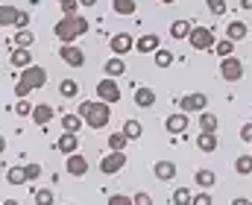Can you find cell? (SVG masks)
I'll use <instances>...</instances> for the list:
<instances>
[{
	"mask_svg": "<svg viewBox=\"0 0 252 205\" xmlns=\"http://www.w3.org/2000/svg\"><path fill=\"white\" fill-rule=\"evenodd\" d=\"M0 205H21V203H18V200H3Z\"/></svg>",
	"mask_w": 252,
	"mask_h": 205,
	"instance_id": "obj_51",
	"label": "cell"
},
{
	"mask_svg": "<svg viewBox=\"0 0 252 205\" xmlns=\"http://www.w3.org/2000/svg\"><path fill=\"white\" fill-rule=\"evenodd\" d=\"M196 126H199V132H208V135H217V126H220V120H217L214 115H208V112H202V115H199V120H196Z\"/></svg>",
	"mask_w": 252,
	"mask_h": 205,
	"instance_id": "obj_20",
	"label": "cell"
},
{
	"mask_svg": "<svg viewBox=\"0 0 252 205\" xmlns=\"http://www.w3.org/2000/svg\"><path fill=\"white\" fill-rule=\"evenodd\" d=\"M250 205H252V203H250Z\"/></svg>",
	"mask_w": 252,
	"mask_h": 205,
	"instance_id": "obj_55",
	"label": "cell"
},
{
	"mask_svg": "<svg viewBox=\"0 0 252 205\" xmlns=\"http://www.w3.org/2000/svg\"><path fill=\"white\" fill-rule=\"evenodd\" d=\"M193 179H196V185L202 188V191H208L214 182H217V176H214V170H208V167H202V170H196L193 173Z\"/></svg>",
	"mask_w": 252,
	"mask_h": 205,
	"instance_id": "obj_23",
	"label": "cell"
},
{
	"mask_svg": "<svg viewBox=\"0 0 252 205\" xmlns=\"http://www.w3.org/2000/svg\"><path fill=\"white\" fill-rule=\"evenodd\" d=\"M135 106H138V109H153V106H156V91L147 88V85L135 88Z\"/></svg>",
	"mask_w": 252,
	"mask_h": 205,
	"instance_id": "obj_14",
	"label": "cell"
},
{
	"mask_svg": "<svg viewBox=\"0 0 252 205\" xmlns=\"http://www.w3.org/2000/svg\"><path fill=\"white\" fill-rule=\"evenodd\" d=\"M170 200H173V205H190V200H193V194H190V188H176Z\"/></svg>",
	"mask_w": 252,
	"mask_h": 205,
	"instance_id": "obj_33",
	"label": "cell"
},
{
	"mask_svg": "<svg viewBox=\"0 0 252 205\" xmlns=\"http://www.w3.org/2000/svg\"><path fill=\"white\" fill-rule=\"evenodd\" d=\"M32 197H35V205H56V197H53L50 188H41V191H35Z\"/></svg>",
	"mask_w": 252,
	"mask_h": 205,
	"instance_id": "obj_34",
	"label": "cell"
},
{
	"mask_svg": "<svg viewBox=\"0 0 252 205\" xmlns=\"http://www.w3.org/2000/svg\"><path fill=\"white\" fill-rule=\"evenodd\" d=\"M18 15H21V9H15V6H0V27H15V24H18Z\"/></svg>",
	"mask_w": 252,
	"mask_h": 205,
	"instance_id": "obj_24",
	"label": "cell"
},
{
	"mask_svg": "<svg viewBox=\"0 0 252 205\" xmlns=\"http://www.w3.org/2000/svg\"><path fill=\"white\" fill-rule=\"evenodd\" d=\"M164 129H167L170 135H182V132L188 129V115H182V112H179V115H170V117L164 120Z\"/></svg>",
	"mask_w": 252,
	"mask_h": 205,
	"instance_id": "obj_15",
	"label": "cell"
},
{
	"mask_svg": "<svg viewBox=\"0 0 252 205\" xmlns=\"http://www.w3.org/2000/svg\"><path fill=\"white\" fill-rule=\"evenodd\" d=\"M56 149H59V152H64V155L79 152V138L70 135V132H64V135H59V141H56Z\"/></svg>",
	"mask_w": 252,
	"mask_h": 205,
	"instance_id": "obj_16",
	"label": "cell"
},
{
	"mask_svg": "<svg viewBox=\"0 0 252 205\" xmlns=\"http://www.w3.org/2000/svg\"><path fill=\"white\" fill-rule=\"evenodd\" d=\"M124 167H126V149H112L109 155L100 158V173H106V176H115Z\"/></svg>",
	"mask_w": 252,
	"mask_h": 205,
	"instance_id": "obj_5",
	"label": "cell"
},
{
	"mask_svg": "<svg viewBox=\"0 0 252 205\" xmlns=\"http://www.w3.org/2000/svg\"><path fill=\"white\" fill-rule=\"evenodd\" d=\"M97 0H79V6H94Z\"/></svg>",
	"mask_w": 252,
	"mask_h": 205,
	"instance_id": "obj_49",
	"label": "cell"
},
{
	"mask_svg": "<svg viewBox=\"0 0 252 205\" xmlns=\"http://www.w3.org/2000/svg\"><path fill=\"white\" fill-rule=\"evenodd\" d=\"M44 85H47V70L41 68V65H30V68L21 70L18 82H15V97H18V100H27L30 91L44 88Z\"/></svg>",
	"mask_w": 252,
	"mask_h": 205,
	"instance_id": "obj_3",
	"label": "cell"
},
{
	"mask_svg": "<svg viewBox=\"0 0 252 205\" xmlns=\"http://www.w3.org/2000/svg\"><path fill=\"white\" fill-rule=\"evenodd\" d=\"M109 205H132V197H126V194H112V197H109Z\"/></svg>",
	"mask_w": 252,
	"mask_h": 205,
	"instance_id": "obj_43",
	"label": "cell"
},
{
	"mask_svg": "<svg viewBox=\"0 0 252 205\" xmlns=\"http://www.w3.org/2000/svg\"><path fill=\"white\" fill-rule=\"evenodd\" d=\"M153 173H156L158 182H170V179L176 176V164H173V161H156Z\"/></svg>",
	"mask_w": 252,
	"mask_h": 205,
	"instance_id": "obj_19",
	"label": "cell"
},
{
	"mask_svg": "<svg viewBox=\"0 0 252 205\" xmlns=\"http://www.w3.org/2000/svg\"><path fill=\"white\" fill-rule=\"evenodd\" d=\"M158 3H176V0H158Z\"/></svg>",
	"mask_w": 252,
	"mask_h": 205,
	"instance_id": "obj_52",
	"label": "cell"
},
{
	"mask_svg": "<svg viewBox=\"0 0 252 205\" xmlns=\"http://www.w3.org/2000/svg\"><path fill=\"white\" fill-rule=\"evenodd\" d=\"M250 155H252V152H250Z\"/></svg>",
	"mask_w": 252,
	"mask_h": 205,
	"instance_id": "obj_54",
	"label": "cell"
},
{
	"mask_svg": "<svg viewBox=\"0 0 252 205\" xmlns=\"http://www.w3.org/2000/svg\"><path fill=\"white\" fill-rule=\"evenodd\" d=\"M59 94L67 97V100L76 97V94H79V82H76V79H62V82H59Z\"/></svg>",
	"mask_w": 252,
	"mask_h": 205,
	"instance_id": "obj_29",
	"label": "cell"
},
{
	"mask_svg": "<svg viewBox=\"0 0 252 205\" xmlns=\"http://www.w3.org/2000/svg\"><path fill=\"white\" fill-rule=\"evenodd\" d=\"M88 29H91V24H88V18H82V15L62 18V21H56V27H53L56 38H59L62 44H76V41H79Z\"/></svg>",
	"mask_w": 252,
	"mask_h": 205,
	"instance_id": "obj_1",
	"label": "cell"
},
{
	"mask_svg": "<svg viewBox=\"0 0 252 205\" xmlns=\"http://www.w3.org/2000/svg\"><path fill=\"white\" fill-rule=\"evenodd\" d=\"M0 152H6V138L0 135Z\"/></svg>",
	"mask_w": 252,
	"mask_h": 205,
	"instance_id": "obj_50",
	"label": "cell"
},
{
	"mask_svg": "<svg viewBox=\"0 0 252 205\" xmlns=\"http://www.w3.org/2000/svg\"><path fill=\"white\" fill-rule=\"evenodd\" d=\"M214 50H217V56H223V59H226V56H232V53H235V41H229V38H220V41L214 44Z\"/></svg>",
	"mask_w": 252,
	"mask_h": 205,
	"instance_id": "obj_35",
	"label": "cell"
},
{
	"mask_svg": "<svg viewBox=\"0 0 252 205\" xmlns=\"http://www.w3.org/2000/svg\"><path fill=\"white\" fill-rule=\"evenodd\" d=\"M82 123H85V120H82L79 115H64V117H62V129H64V132H70V135H79Z\"/></svg>",
	"mask_w": 252,
	"mask_h": 205,
	"instance_id": "obj_25",
	"label": "cell"
},
{
	"mask_svg": "<svg viewBox=\"0 0 252 205\" xmlns=\"http://www.w3.org/2000/svg\"><path fill=\"white\" fill-rule=\"evenodd\" d=\"M132 205H153V197L141 191V194H135V197H132Z\"/></svg>",
	"mask_w": 252,
	"mask_h": 205,
	"instance_id": "obj_45",
	"label": "cell"
},
{
	"mask_svg": "<svg viewBox=\"0 0 252 205\" xmlns=\"http://www.w3.org/2000/svg\"><path fill=\"white\" fill-rule=\"evenodd\" d=\"M235 170H238L241 176H250L252 173V155H241V158L235 161Z\"/></svg>",
	"mask_w": 252,
	"mask_h": 205,
	"instance_id": "obj_36",
	"label": "cell"
},
{
	"mask_svg": "<svg viewBox=\"0 0 252 205\" xmlns=\"http://www.w3.org/2000/svg\"><path fill=\"white\" fill-rule=\"evenodd\" d=\"M232 205H250V200L247 197H238V200H232Z\"/></svg>",
	"mask_w": 252,
	"mask_h": 205,
	"instance_id": "obj_47",
	"label": "cell"
},
{
	"mask_svg": "<svg viewBox=\"0 0 252 205\" xmlns=\"http://www.w3.org/2000/svg\"><path fill=\"white\" fill-rule=\"evenodd\" d=\"M190 29H193V24H190V21H185V18L170 24V35H173V38H188Z\"/></svg>",
	"mask_w": 252,
	"mask_h": 205,
	"instance_id": "obj_26",
	"label": "cell"
},
{
	"mask_svg": "<svg viewBox=\"0 0 252 205\" xmlns=\"http://www.w3.org/2000/svg\"><path fill=\"white\" fill-rule=\"evenodd\" d=\"M59 56H62L64 65H70V68H82V65H85V53H82L76 44H62V47H59Z\"/></svg>",
	"mask_w": 252,
	"mask_h": 205,
	"instance_id": "obj_10",
	"label": "cell"
},
{
	"mask_svg": "<svg viewBox=\"0 0 252 205\" xmlns=\"http://www.w3.org/2000/svg\"><path fill=\"white\" fill-rule=\"evenodd\" d=\"M79 117L85 120V126L103 129L112 120V106L103 103V100H85V103H79Z\"/></svg>",
	"mask_w": 252,
	"mask_h": 205,
	"instance_id": "obj_2",
	"label": "cell"
},
{
	"mask_svg": "<svg viewBox=\"0 0 252 205\" xmlns=\"http://www.w3.org/2000/svg\"><path fill=\"white\" fill-rule=\"evenodd\" d=\"M15 29H30V12H24V9H21V15H18V24H15Z\"/></svg>",
	"mask_w": 252,
	"mask_h": 205,
	"instance_id": "obj_44",
	"label": "cell"
},
{
	"mask_svg": "<svg viewBox=\"0 0 252 205\" xmlns=\"http://www.w3.org/2000/svg\"><path fill=\"white\" fill-rule=\"evenodd\" d=\"M188 44L193 50H211L214 44H217V35H214V29H208V27H193L188 35Z\"/></svg>",
	"mask_w": 252,
	"mask_h": 205,
	"instance_id": "obj_4",
	"label": "cell"
},
{
	"mask_svg": "<svg viewBox=\"0 0 252 205\" xmlns=\"http://www.w3.org/2000/svg\"><path fill=\"white\" fill-rule=\"evenodd\" d=\"M9 62H12L15 68L24 70V68H30V65H32V53H30L27 47H15V50L9 53Z\"/></svg>",
	"mask_w": 252,
	"mask_h": 205,
	"instance_id": "obj_17",
	"label": "cell"
},
{
	"mask_svg": "<svg viewBox=\"0 0 252 205\" xmlns=\"http://www.w3.org/2000/svg\"><path fill=\"white\" fill-rule=\"evenodd\" d=\"M241 141L252 144V123H244V126H241Z\"/></svg>",
	"mask_w": 252,
	"mask_h": 205,
	"instance_id": "obj_46",
	"label": "cell"
},
{
	"mask_svg": "<svg viewBox=\"0 0 252 205\" xmlns=\"http://www.w3.org/2000/svg\"><path fill=\"white\" fill-rule=\"evenodd\" d=\"M158 47H161V38H158L156 32H144V35H141V38L135 41V50H138V53H144V56L156 53Z\"/></svg>",
	"mask_w": 252,
	"mask_h": 205,
	"instance_id": "obj_12",
	"label": "cell"
},
{
	"mask_svg": "<svg viewBox=\"0 0 252 205\" xmlns=\"http://www.w3.org/2000/svg\"><path fill=\"white\" fill-rule=\"evenodd\" d=\"M6 182H9V185H24V182H27V170H24V167H9Z\"/></svg>",
	"mask_w": 252,
	"mask_h": 205,
	"instance_id": "obj_31",
	"label": "cell"
},
{
	"mask_svg": "<svg viewBox=\"0 0 252 205\" xmlns=\"http://www.w3.org/2000/svg\"><path fill=\"white\" fill-rule=\"evenodd\" d=\"M217 146H220L217 135H208V132H199V135H196V149H199V152H214Z\"/></svg>",
	"mask_w": 252,
	"mask_h": 205,
	"instance_id": "obj_21",
	"label": "cell"
},
{
	"mask_svg": "<svg viewBox=\"0 0 252 205\" xmlns=\"http://www.w3.org/2000/svg\"><path fill=\"white\" fill-rule=\"evenodd\" d=\"M241 9H252V0H241Z\"/></svg>",
	"mask_w": 252,
	"mask_h": 205,
	"instance_id": "obj_48",
	"label": "cell"
},
{
	"mask_svg": "<svg viewBox=\"0 0 252 205\" xmlns=\"http://www.w3.org/2000/svg\"><path fill=\"white\" fill-rule=\"evenodd\" d=\"M247 32H250V27H247L244 21H232V24L226 27V38H229V41H235V44H238V41H244V38H247Z\"/></svg>",
	"mask_w": 252,
	"mask_h": 205,
	"instance_id": "obj_18",
	"label": "cell"
},
{
	"mask_svg": "<svg viewBox=\"0 0 252 205\" xmlns=\"http://www.w3.org/2000/svg\"><path fill=\"white\" fill-rule=\"evenodd\" d=\"M205 6H208L211 15H223L226 12V0H205Z\"/></svg>",
	"mask_w": 252,
	"mask_h": 205,
	"instance_id": "obj_39",
	"label": "cell"
},
{
	"mask_svg": "<svg viewBox=\"0 0 252 205\" xmlns=\"http://www.w3.org/2000/svg\"><path fill=\"white\" fill-rule=\"evenodd\" d=\"M190 205H214V200H211V194H208V191H199V194L190 200Z\"/></svg>",
	"mask_w": 252,
	"mask_h": 205,
	"instance_id": "obj_40",
	"label": "cell"
},
{
	"mask_svg": "<svg viewBox=\"0 0 252 205\" xmlns=\"http://www.w3.org/2000/svg\"><path fill=\"white\" fill-rule=\"evenodd\" d=\"M109 149H126V135L124 132H112V135H109Z\"/></svg>",
	"mask_w": 252,
	"mask_h": 205,
	"instance_id": "obj_37",
	"label": "cell"
},
{
	"mask_svg": "<svg viewBox=\"0 0 252 205\" xmlns=\"http://www.w3.org/2000/svg\"><path fill=\"white\" fill-rule=\"evenodd\" d=\"M220 79H226V82L244 79V62H241L238 56H226V59L220 62Z\"/></svg>",
	"mask_w": 252,
	"mask_h": 205,
	"instance_id": "obj_6",
	"label": "cell"
},
{
	"mask_svg": "<svg viewBox=\"0 0 252 205\" xmlns=\"http://www.w3.org/2000/svg\"><path fill=\"white\" fill-rule=\"evenodd\" d=\"M24 170H27V182H35L41 176V164H27Z\"/></svg>",
	"mask_w": 252,
	"mask_h": 205,
	"instance_id": "obj_41",
	"label": "cell"
},
{
	"mask_svg": "<svg viewBox=\"0 0 252 205\" xmlns=\"http://www.w3.org/2000/svg\"><path fill=\"white\" fill-rule=\"evenodd\" d=\"M121 132L126 135V141H138V138L144 135V126H141V120H126Z\"/></svg>",
	"mask_w": 252,
	"mask_h": 205,
	"instance_id": "obj_27",
	"label": "cell"
},
{
	"mask_svg": "<svg viewBox=\"0 0 252 205\" xmlns=\"http://www.w3.org/2000/svg\"><path fill=\"white\" fill-rule=\"evenodd\" d=\"M53 106L50 103H38V106H32V123L35 126H47L50 120H53Z\"/></svg>",
	"mask_w": 252,
	"mask_h": 205,
	"instance_id": "obj_13",
	"label": "cell"
},
{
	"mask_svg": "<svg viewBox=\"0 0 252 205\" xmlns=\"http://www.w3.org/2000/svg\"><path fill=\"white\" fill-rule=\"evenodd\" d=\"M76 9H79V0H70V3H62V15H64V18H70V15H79Z\"/></svg>",
	"mask_w": 252,
	"mask_h": 205,
	"instance_id": "obj_42",
	"label": "cell"
},
{
	"mask_svg": "<svg viewBox=\"0 0 252 205\" xmlns=\"http://www.w3.org/2000/svg\"><path fill=\"white\" fill-rule=\"evenodd\" d=\"M176 103H179V112H182V115H193V112H205L208 97H205V94H185V97H179Z\"/></svg>",
	"mask_w": 252,
	"mask_h": 205,
	"instance_id": "obj_8",
	"label": "cell"
},
{
	"mask_svg": "<svg viewBox=\"0 0 252 205\" xmlns=\"http://www.w3.org/2000/svg\"><path fill=\"white\" fill-rule=\"evenodd\" d=\"M109 47H112V53H115V56H121V59H124L126 53H132V50H135V38H132L129 32H118V35H112Z\"/></svg>",
	"mask_w": 252,
	"mask_h": 205,
	"instance_id": "obj_9",
	"label": "cell"
},
{
	"mask_svg": "<svg viewBox=\"0 0 252 205\" xmlns=\"http://www.w3.org/2000/svg\"><path fill=\"white\" fill-rule=\"evenodd\" d=\"M64 167H67V173H70V176H76V179H82V176L88 173V158H85L82 152H73V155H67V161H64Z\"/></svg>",
	"mask_w": 252,
	"mask_h": 205,
	"instance_id": "obj_11",
	"label": "cell"
},
{
	"mask_svg": "<svg viewBox=\"0 0 252 205\" xmlns=\"http://www.w3.org/2000/svg\"><path fill=\"white\" fill-rule=\"evenodd\" d=\"M12 109H15V115H21V117H30V115H32V106H30L27 100H18Z\"/></svg>",
	"mask_w": 252,
	"mask_h": 205,
	"instance_id": "obj_38",
	"label": "cell"
},
{
	"mask_svg": "<svg viewBox=\"0 0 252 205\" xmlns=\"http://www.w3.org/2000/svg\"><path fill=\"white\" fill-rule=\"evenodd\" d=\"M97 97L103 100V103H118L121 100V85H118V79H112V76H106V79H100L97 82Z\"/></svg>",
	"mask_w": 252,
	"mask_h": 205,
	"instance_id": "obj_7",
	"label": "cell"
},
{
	"mask_svg": "<svg viewBox=\"0 0 252 205\" xmlns=\"http://www.w3.org/2000/svg\"><path fill=\"white\" fill-rule=\"evenodd\" d=\"M106 76H112V79H118V76H124L126 73V62L121 59V56H112L109 62H106Z\"/></svg>",
	"mask_w": 252,
	"mask_h": 205,
	"instance_id": "obj_22",
	"label": "cell"
},
{
	"mask_svg": "<svg viewBox=\"0 0 252 205\" xmlns=\"http://www.w3.org/2000/svg\"><path fill=\"white\" fill-rule=\"evenodd\" d=\"M153 59H156V65H158V68H170V65H173V53H170V50H164V47H158V50L153 53Z\"/></svg>",
	"mask_w": 252,
	"mask_h": 205,
	"instance_id": "obj_30",
	"label": "cell"
},
{
	"mask_svg": "<svg viewBox=\"0 0 252 205\" xmlns=\"http://www.w3.org/2000/svg\"><path fill=\"white\" fill-rule=\"evenodd\" d=\"M112 9L118 15H135V0H112Z\"/></svg>",
	"mask_w": 252,
	"mask_h": 205,
	"instance_id": "obj_32",
	"label": "cell"
},
{
	"mask_svg": "<svg viewBox=\"0 0 252 205\" xmlns=\"http://www.w3.org/2000/svg\"><path fill=\"white\" fill-rule=\"evenodd\" d=\"M32 41H35V32L32 29H18L15 32V47H32Z\"/></svg>",
	"mask_w": 252,
	"mask_h": 205,
	"instance_id": "obj_28",
	"label": "cell"
},
{
	"mask_svg": "<svg viewBox=\"0 0 252 205\" xmlns=\"http://www.w3.org/2000/svg\"><path fill=\"white\" fill-rule=\"evenodd\" d=\"M59 3H70V0H59Z\"/></svg>",
	"mask_w": 252,
	"mask_h": 205,
	"instance_id": "obj_53",
	"label": "cell"
}]
</instances>
